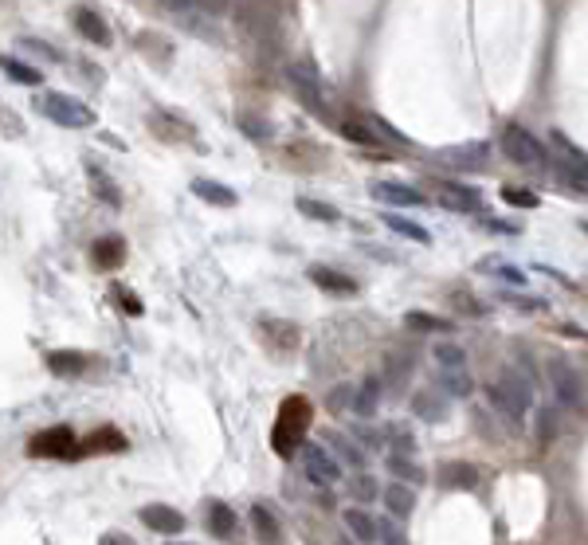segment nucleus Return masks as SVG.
I'll return each mask as SVG.
<instances>
[{"mask_svg":"<svg viewBox=\"0 0 588 545\" xmlns=\"http://www.w3.org/2000/svg\"><path fill=\"white\" fill-rule=\"evenodd\" d=\"M39 114H44L48 122L63 126V130H87V126H94V110L83 99H71V94L63 91H48L36 99Z\"/></svg>","mask_w":588,"mask_h":545,"instance_id":"1","label":"nucleus"},{"mask_svg":"<svg viewBox=\"0 0 588 545\" xmlns=\"http://www.w3.org/2000/svg\"><path fill=\"white\" fill-rule=\"evenodd\" d=\"M545 381H549V392L557 397L561 409H581V404H584L581 373L573 369V361H569V357L549 354V361H545Z\"/></svg>","mask_w":588,"mask_h":545,"instance_id":"2","label":"nucleus"},{"mask_svg":"<svg viewBox=\"0 0 588 545\" xmlns=\"http://www.w3.org/2000/svg\"><path fill=\"white\" fill-rule=\"evenodd\" d=\"M502 154H506L510 162L530 165V169H538V165H549V162H553V157L545 154V145H541L530 130H522V126H506V134H502Z\"/></svg>","mask_w":588,"mask_h":545,"instance_id":"3","label":"nucleus"},{"mask_svg":"<svg viewBox=\"0 0 588 545\" xmlns=\"http://www.w3.org/2000/svg\"><path fill=\"white\" fill-rule=\"evenodd\" d=\"M303 471L314 487H334L341 479V463L338 455L322 444H303Z\"/></svg>","mask_w":588,"mask_h":545,"instance_id":"4","label":"nucleus"},{"mask_svg":"<svg viewBox=\"0 0 588 545\" xmlns=\"http://www.w3.org/2000/svg\"><path fill=\"white\" fill-rule=\"evenodd\" d=\"M286 83L294 87V94L303 99L306 110L322 114V99H326V91H322V79H318V71L310 67V63H291V67H286Z\"/></svg>","mask_w":588,"mask_h":545,"instance_id":"5","label":"nucleus"},{"mask_svg":"<svg viewBox=\"0 0 588 545\" xmlns=\"http://www.w3.org/2000/svg\"><path fill=\"white\" fill-rule=\"evenodd\" d=\"M373 197L381 200V205H397V208H424V192H416L412 185H404V180H373Z\"/></svg>","mask_w":588,"mask_h":545,"instance_id":"6","label":"nucleus"},{"mask_svg":"<svg viewBox=\"0 0 588 545\" xmlns=\"http://www.w3.org/2000/svg\"><path fill=\"white\" fill-rule=\"evenodd\" d=\"M306 275H310V283H314V286H322L326 294H338V298H353V294H357V279H349V275L334 271V267L314 263Z\"/></svg>","mask_w":588,"mask_h":545,"instance_id":"7","label":"nucleus"},{"mask_svg":"<svg viewBox=\"0 0 588 545\" xmlns=\"http://www.w3.org/2000/svg\"><path fill=\"white\" fill-rule=\"evenodd\" d=\"M341 522H346V530H349L353 541H361V545H377V541H381V522L373 518L369 510L349 506L346 514H341Z\"/></svg>","mask_w":588,"mask_h":545,"instance_id":"8","label":"nucleus"},{"mask_svg":"<svg viewBox=\"0 0 588 545\" xmlns=\"http://www.w3.org/2000/svg\"><path fill=\"white\" fill-rule=\"evenodd\" d=\"M549 145L557 149V162H561V165H569L576 177H584V180H588V154L573 142L569 134H565V130H549Z\"/></svg>","mask_w":588,"mask_h":545,"instance_id":"9","label":"nucleus"},{"mask_svg":"<svg viewBox=\"0 0 588 545\" xmlns=\"http://www.w3.org/2000/svg\"><path fill=\"white\" fill-rule=\"evenodd\" d=\"M487 404H490V409H495L506 424H514V427H522V424H526V416H530L514 397H510L506 389H502L498 381H487Z\"/></svg>","mask_w":588,"mask_h":545,"instance_id":"10","label":"nucleus"},{"mask_svg":"<svg viewBox=\"0 0 588 545\" xmlns=\"http://www.w3.org/2000/svg\"><path fill=\"white\" fill-rule=\"evenodd\" d=\"M440 157H443L447 165H455V169H478V165H487L490 145H487V142H463V145L443 149Z\"/></svg>","mask_w":588,"mask_h":545,"instance_id":"11","label":"nucleus"},{"mask_svg":"<svg viewBox=\"0 0 588 545\" xmlns=\"http://www.w3.org/2000/svg\"><path fill=\"white\" fill-rule=\"evenodd\" d=\"M381 502H384V510H389V518L404 522V518H412L416 495H412V487H404V483H397V479H392V483L381 490Z\"/></svg>","mask_w":588,"mask_h":545,"instance_id":"12","label":"nucleus"},{"mask_svg":"<svg viewBox=\"0 0 588 545\" xmlns=\"http://www.w3.org/2000/svg\"><path fill=\"white\" fill-rule=\"evenodd\" d=\"M440 192H443V208L452 212H483V197L467 185H455V180H440Z\"/></svg>","mask_w":588,"mask_h":545,"instance_id":"13","label":"nucleus"},{"mask_svg":"<svg viewBox=\"0 0 588 545\" xmlns=\"http://www.w3.org/2000/svg\"><path fill=\"white\" fill-rule=\"evenodd\" d=\"M381 397H384L381 381L377 377H365V381L357 384V392H353V416H361V420H373V416L381 412Z\"/></svg>","mask_w":588,"mask_h":545,"instance_id":"14","label":"nucleus"},{"mask_svg":"<svg viewBox=\"0 0 588 545\" xmlns=\"http://www.w3.org/2000/svg\"><path fill=\"white\" fill-rule=\"evenodd\" d=\"M75 28H79V36H87L91 44H99V48H110V28H106V20L94 13V8H79L75 13Z\"/></svg>","mask_w":588,"mask_h":545,"instance_id":"15","label":"nucleus"},{"mask_svg":"<svg viewBox=\"0 0 588 545\" xmlns=\"http://www.w3.org/2000/svg\"><path fill=\"white\" fill-rule=\"evenodd\" d=\"M142 522L149 530H157V533H180V530H185V518H180L173 506H162V502L142 506Z\"/></svg>","mask_w":588,"mask_h":545,"instance_id":"16","label":"nucleus"},{"mask_svg":"<svg viewBox=\"0 0 588 545\" xmlns=\"http://www.w3.org/2000/svg\"><path fill=\"white\" fill-rule=\"evenodd\" d=\"M412 412L420 416V420H427V424H440L447 416V397L440 389H424V392H416V397H412Z\"/></svg>","mask_w":588,"mask_h":545,"instance_id":"17","label":"nucleus"},{"mask_svg":"<svg viewBox=\"0 0 588 545\" xmlns=\"http://www.w3.org/2000/svg\"><path fill=\"white\" fill-rule=\"evenodd\" d=\"M192 192H197L205 205H216V208H235V205H240V197H235L228 185H220V180H208V177L192 180Z\"/></svg>","mask_w":588,"mask_h":545,"instance_id":"18","label":"nucleus"},{"mask_svg":"<svg viewBox=\"0 0 588 545\" xmlns=\"http://www.w3.org/2000/svg\"><path fill=\"white\" fill-rule=\"evenodd\" d=\"M251 526H255V538H259V545H283V526L279 518L271 514V510L263 506H251Z\"/></svg>","mask_w":588,"mask_h":545,"instance_id":"19","label":"nucleus"},{"mask_svg":"<svg viewBox=\"0 0 588 545\" xmlns=\"http://www.w3.org/2000/svg\"><path fill=\"white\" fill-rule=\"evenodd\" d=\"M440 392H443V397L463 400V397L475 392V381H470L467 369H440Z\"/></svg>","mask_w":588,"mask_h":545,"instance_id":"20","label":"nucleus"},{"mask_svg":"<svg viewBox=\"0 0 588 545\" xmlns=\"http://www.w3.org/2000/svg\"><path fill=\"white\" fill-rule=\"evenodd\" d=\"M87 180H91L94 197H99L102 205H110V208H118V205H122V197H118V185H114V180L106 177V173H102V169L94 165V162H87Z\"/></svg>","mask_w":588,"mask_h":545,"instance_id":"21","label":"nucleus"},{"mask_svg":"<svg viewBox=\"0 0 588 545\" xmlns=\"http://www.w3.org/2000/svg\"><path fill=\"white\" fill-rule=\"evenodd\" d=\"M208 530H212V538L228 541L232 533H235V514H232V506H224V502H208Z\"/></svg>","mask_w":588,"mask_h":545,"instance_id":"22","label":"nucleus"},{"mask_svg":"<svg viewBox=\"0 0 588 545\" xmlns=\"http://www.w3.org/2000/svg\"><path fill=\"white\" fill-rule=\"evenodd\" d=\"M389 471L397 475V483H404V487H416V483H424V471H420V467L412 463L408 455H397V452H392V455H389Z\"/></svg>","mask_w":588,"mask_h":545,"instance_id":"23","label":"nucleus"},{"mask_svg":"<svg viewBox=\"0 0 588 545\" xmlns=\"http://www.w3.org/2000/svg\"><path fill=\"white\" fill-rule=\"evenodd\" d=\"M432 361L440 369H467V349H459L455 341H440V346L432 349Z\"/></svg>","mask_w":588,"mask_h":545,"instance_id":"24","label":"nucleus"},{"mask_svg":"<svg viewBox=\"0 0 588 545\" xmlns=\"http://www.w3.org/2000/svg\"><path fill=\"white\" fill-rule=\"evenodd\" d=\"M298 212L310 220H322V224H338L341 212L334 205H326V200H314V197H298Z\"/></svg>","mask_w":588,"mask_h":545,"instance_id":"25","label":"nucleus"},{"mask_svg":"<svg viewBox=\"0 0 588 545\" xmlns=\"http://www.w3.org/2000/svg\"><path fill=\"white\" fill-rule=\"evenodd\" d=\"M384 224H389V232H397V236H404V240H412V243H432V236H427V228H420V224H412V220H404V216H384Z\"/></svg>","mask_w":588,"mask_h":545,"instance_id":"26","label":"nucleus"},{"mask_svg":"<svg viewBox=\"0 0 588 545\" xmlns=\"http://www.w3.org/2000/svg\"><path fill=\"white\" fill-rule=\"evenodd\" d=\"M404 322H408V330H427V334H447V330H452L447 318L424 314V310H408V314H404Z\"/></svg>","mask_w":588,"mask_h":545,"instance_id":"27","label":"nucleus"},{"mask_svg":"<svg viewBox=\"0 0 588 545\" xmlns=\"http://www.w3.org/2000/svg\"><path fill=\"white\" fill-rule=\"evenodd\" d=\"M4 75H8L13 83H20V87H39V71L28 67L24 59H13V56H8V59H4Z\"/></svg>","mask_w":588,"mask_h":545,"instance_id":"28","label":"nucleus"},{"mask_svg":"<svg viewBox=\"0 0 588 545\" xmlns=\"http://www.w3.org/2000/svg\"><path fill=\"white\" fill-rule=\"evenodd\" d=\"M329 452L338 455V463H349V467H361V463H365V455L353 447L349 435H329Z\"/></svg>","mask_w":588,"mask_h":545,"instance_id":"29","label":"nucleus"},{"mask_svg":"<svg viewBox=\"0 0 588 545\" xmlns=\"http://www.w3.org/2000/svg\"><path fill=\"white\" fill-rule=\"evenodd\" d=\"M478 271L483 275H495V279H506V283H518V286H526V271L522 267H514V263H478Z\"/></svg>","mask_w":588,"mask_h":545,"instance_id":"30","label":"nucleus"},{"mask_svg":"<svg viewBox=\"0 0 588 545\" xmlns=\"http://www.w3.org/2000/svg\"><path fill=\"white\" fill-rule=\"evenodd\" d=\"M122 251H126L122 240H99V243H94V263H99V267H118V263H122Z\"/></svg>","mask_w":588,"mask_h":545,"instance_id":"31","label":"nucleus"},{"mask_svg":"<svg viewBox=\"0 0 588 545\" xmlns=\"http://www.w3.org/2000/svg\"><path fill=\"white\" fill-rule=\"evenodd\" d=\"M412 365H416V357H412V354H392V357H389V377H392V389H400V384L412 377Z\"/></svg>","mask_w":588,"mask_h":545,"instance_id":"32","label":"nucleus"},{"mask_svg":"<svg viewBox=\"0 0 588 545\" xmlns=\"http://www.w3.org/2000/svg\"><path fill=\"white\" fill-rule=\"evenodd\" d=\"M502 303H510L518 310H533V314H545V310H549L545 298H533V294H522V291H502Z\"/></svg>","mask_w":588,"mask_h":545,"instance_id":"33","label":"nucleus"},{"mask_svg":"<svg viewBox=\"0 0 588 545\" xmlns=\"http://www.w3.org/2000/svg\"><path fill=\"white\" fill-rule=\"evenodd\" d=\"M443 483L447 487H475L478 483V479H475V467H467V463H447L443 467Z\"/></svg>","mask_w":588,"mask_h":545,"instance_id":"34","label":"nucleus"},{"mask_svg":"<svg viewBox=\"0 0 588 545\" xmlns=\"http://www.w3.org/2000/svg\"><path fill=\"white\" fill-rule=\"evenodd\" d=\"M502 200H506V205H514V208H538V205H541L538 192H530V189H514V185L502 189Z\"/></svg>","mask_w":588,"mask_h":545,"instance_id":"35","label":"nucleus"},{"mask_svg":"<svg viewBox=\"0 0 588 545\" xmlns=\"http://www.w3.org/2000/svg\"><path fill=\"white\" fill-rule=\"evenodd\" d=\"M240 126H243V134L255 137V142H267L271 137V126H267L263 119H255V114H240Z\"/></svg>","mask_w":588,"mask_h":545,"instance_id":"36","label":"nucleus"},{"mask_svg":"<svg viewBox=\"0 0 588 545\" xmlns=\"http://www.w3.org/2000/svg\"><path fill=\"white\" fill-rule=\"evenodd\" d=\"M341 134L349 137V142H361V145H377V134L365 130L361 122H341Z\"/></svg>","mask_w":588,"mask_h":545,"instance_id":"37","label":"nucleus"},{"mask_svg":"<svg viewBox=\"0 0 588 545\" xmlns=\"http://www.w3.org/2000/svg\"><path fill=\"white\" fill-rule=\"evenodd\" d=\"M353 392H357V389H349V384H338V389L329 392V409H334V412H353Z\"/></svg>","mask_w":588,"mask_h":545,"instance_id":"38","label":"nucleus"},{"mask_svg":"<svg viewBox=\"0 0 588 545\" xmlns=\"http://www.w3.org/2000/svg\"><path fill=\"white\" fill-rule=\"evenodd\" d=\"M48 365L56 369V373H79L83 369V357L79 354H51Z\"/></svg>","mask_w":588,"mask_h":545,"instance_id":"39","label":"nucleus"},{"mask_svg":"<svg viewBox=\"0 0 588 545\" xmlns=\"http://www.w3.org/2000/svg\"><path fill=\"white\" fill-rule=\"evenodd\" d=\"M349 490H353V498H361V502H369V498H377V483H373L369 475H357L349 483Z\"/></svg>","mask_w":588,"mask_h":545,"instance_id":"40","label":"nucleus"},{"mask_svg":"<svg viewBox=\"0 0 588 545\" xmlns=\"http://www.w3.org/2000/svg\"><path fill=\"white\" fill-rule=\"evenodd\" d=\"M373 126H377L381 137H389V142H397V145H412V137H408V134H400L397 126H392V122H384V119H377V114H373Z\"/></svg>","mask_w":588,"mask_h":545,"instance_id":"41","label":"nucleus"},{"mask_svg":"<svg viewBox=\"0 0 588 545\" xmlns=\"http://www.w3.org/2000/svg\"><path fill=\"white\" fill-rule=\"evenodd\" d=\"M483 228L498 232V236H522V224H506V220H498V216H487Z\"/></svg>","mask_w":588,"mask_h":545,"instance_id":"42","label":"nucleus"},{"mask_svg":"<svg viewBox=\"0 0 588 545\" xmlns=\"http://www.w3.org/2000/svg\"><path fill=\"white\" fill-rule=\"evenodd\" d=\"M381 541L384 545H408V541H404V533H400V526H392V518L381 522Z\"/></svg>","mask_w":588,"mask_h":545,"instance_id":"43","label":"nucleus"},{"mask_svg":"<svg viewBox=\"0 0 588 545\" xmlns=\"http://www.w3.org/2000/svg\"><path fill=\"white\" fill-rule=\"evenodd\" d=\"M24 48L31 51V56H39V59H51V63L59 59V51L51 48V44H39V40H24Z\"/></svg>","mask_w":588,"mask_h":545,"instance_id":"44","label":"nucleus"},{"mask_svg":"<svg viewBox=\"0 0 588 545\" xmlns=\"http://www.w3.org/2000/svg\"><path fill=\"white\" fill-rule=\"evenodd\" d=\"M452 303H455L459 310H467L470 318H483V303H475L470 294H452Z\"/></svg>","mask_w":588,"mask_h":545,"instance_id":"45","label":"nucleus"},{"mask_svg":"<svg viewBox=\"0 0 588 545\" xmlns=\"http://www.w3.org/2000/svg\"><path fill=\"white\" fill-rule=\"evenodd\" d=\"M99 545H130V538H126V533H106Z\"/></svg>","mask_w":588,"mask_h":545,"instance_id":"46","label":"nucleus"},{"mask_svg":"<svg viewBox=\"0 0 588 545\" xmlns=\"http://www.w3.org/2000/svg\"><path fill=\"white\" fill-rule=\"evenodd\" d=\"M4 126H8V130H4L8 137H13V134H20V122H13V114H4Z\"/></svg>","mask_w":588,"mask_h":545,"instance_id":"47","label":"nucleus"},{"mask_svg":"<svg viewBox=\"0 0 588 545\" xmlns=\"http://www.w3.org/2000/svg\"><path fill=\"white\" fill-rule=\"evenodd\" d=\"M338 545H349V538H338Z\"/></svg>","mask_w":588,"mask_h":545,"instance_id":"48","label":"nucleus"},{"mask_svg":"<svg viewBox=\"0 0 588 545\" xmlns=\"http://www.w3.org/2000/svg\"><path fill=\"white\" fill-rule=\"evenodd\" d=\"M169 545H173V541H169Z\"/></svg>","mask_w":588,"mask_h":545,"instance_id":"49","label":"nucleus"}]
</instances>
